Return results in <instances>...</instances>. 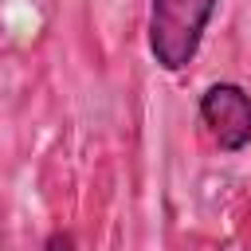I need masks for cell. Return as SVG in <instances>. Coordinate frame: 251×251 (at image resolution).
<instances>
[{
    "label": "cell",
    "mask_w": 251,
    "mask_h": 251,
    "mask_svg": "<svg viewBox=\"0 0 251 251\" xmlns=\"http://www.w3.org/2000/svg\"><path fill=\"white\" fill-rule=\"evenodd\" d=\"M220 0H149V55L161 71H184L212 24Z\"/></svg>",
    "instance_id": "cell-1"
},
{
    "label": "cell",
    "mask_w": 251,
    "mask_h": 251,
    "mask_svg": "<svg viewBox=\"0 0 251 251\" xmlns=\"http://www.w3.org/2000/svg\"><path fill=\"white\" fill-rule=\"evenodd\" d=\"M43 251H75L71 231H51V239H47V247H43Z\"/></svg>",
    "instance_id": "cell-3"
},
{
    "label": "cell",
    "mask_w": 251,
    "mask_h": 251,
    "mask_svg": "<svg viewBox=\"0 0 251 251\" xmlns=\"http://www.w3.org/2000/svg\"><path fill=\"white\" fill-rule=\"evenodd\" d=\"M200 118L224 153H239L251 145V98L243 86L235 82L208 86L200 98Z\"/></svg>",
    "instance_id": "cell-2"
}]
</instances>
